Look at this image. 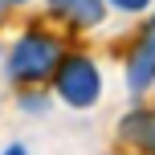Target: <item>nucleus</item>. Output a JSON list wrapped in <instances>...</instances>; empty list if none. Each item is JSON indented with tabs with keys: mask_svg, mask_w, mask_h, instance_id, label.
<instances>
[{
	"mask_svg": "<svg viewBox=\"0 0 155 155\" xmlns=\"http://www.w3.org/2000/svg\"><path fill=\"white\" fill-rule=\"evenodd\" d=\"M65 61L61 41L45 29H25L8 49V78L16 86H41L57 74V65Z\"/></svg>",
	"mask_w": 155,
	"mask_h": 155,
	"instance_id": "f257e3e1",
	"label": "nucleus"
},
{
	"mask_svg": "<svg viewBox=\"0 0 155 155\" xmlns=\"http://www.w3.org/2000/svg\"><path fill=\"white\" fill-rule=\"evenodd\" d=\"M53 86H57V98L74 110H90L94 102L102 98V74L98 65L90 61L86 53H70L53 74Z\"/></svg>",
	"mask_w": 155,
	"mask_h": 155,
	"instance_id": "f03ea898",
	"label": "nucleus"
},
{
	"mask_svg": "<svg viewBox=\"0 0 155 155\" xmlns=\"http://www.w3.org/2000/svg\"><path fill=\"white\" fill-rule=\"evenodd\" d=\"M155 86V16L143 25L139 41H135L131 57H127V90L131 94H143Z\"/></svg>",
	"mask_w": 155,
	"mask_h": 155,
	"instance_id": "7ed1b4c3",
	"label": "nucleus"
},
{
	"mask_svg": "<svg viewBox=\"0 0 155 155\" xmlns=\"http://www.w3.org/2000/svg\"><path fill=\"white\" fill-rule=\"evenodd\" d=\"M45 4L53 16H61L74 29H94L106 16V0H45Z\"/></svg>",
	"mask_w": 155,
	"mask_h": 155,
	"instance_id": "20e7f679",
	"label": "nucleus"
},
{
	"mask_svg": "<svg viewBox=\"0 0 155 155\" xmlns=\"http://www.w3.org/2000/svg\"><path fill=\"white\" fill-rule=\"evenodd\" d=\"M118 135H123L131 147H139L143 155H155V110L151 106H139L118 123Z\"/></svg>",
	"mask_w": 155,
	"mask_h": 155,
	"instance_id": "39448f33",
	"label": "nucleus"
},
{
	"mask_svg": "<svg viewBox=\"0 0 155 155\" xmlns=\"http://www.w3.org/2000/svg\"><path fill=\"white\" fill-rule=\"evenodd\" d=\"M106 4H110V8H118V12H143L151 0H106Z\"/></svg>",
	"mask_w": 155,
	"mask_h": 155,
	"instance_id": "423d86ee",
	"label": "nucleus"
},
{
	"mask_svg": "<svg viewBox=\"0 0 155 155\" xmlns=\"http://www.w3.org/2000/svg\"><path fill=\"white\" fill-rule=\"evenodd\" d=\"M25 110H29V114H37V110H41V114H45V94H41V98H37V94H25Z\"/></svg>",
	"mask_w": 155,
	"mask_h": 155,
	"instance_id": "0eeeda50",
	"label": "nucleus"
},
{
	"mask_svg": "<svg viewBox=\"0 0 155 155\" xmlns=\"http://www.w3.org/2000/svg\"><path fill=\"white\" fill-rule=\"evenodd\" d=\"M0 155H29V151H25V147H21V143H8V147H4V151H0Z\"/></svg>",
	"mask_w": 155,
	"mask_h": 155,
	"instance_id": "6e6552de",
	"label": "nucleus"
},
{
	"mask_svg": "<svg viewBox=\"0 0 155 155\" xmlns=\"http://www.w3.org/2000/svg\"><path fill=\"white\" fill-rule=\"evenodd\" d=\"M8 8H12V4H8V0H0V16H4V12H8Z\"/></svg>",
	"mask_w": 155,
	"mask_h": 155,
	"instance_id": "1a4fd4ad",
	"label": "nucleus"
},
{
	"mask_svg": "<svg viewBox=\"0 0 155 155\" xmlns=\"http://www.w3.org/2000/svg\"><path fill=\"white\" fill-rule=\"evenodd\" d=\"M8 4H29V0H8Z\"/></svg>",
	"mask_w": 155,
	"mask_h": 155,
	"instance_id": "9d476101",
	"label": "nucleus"
}]
</instances>
